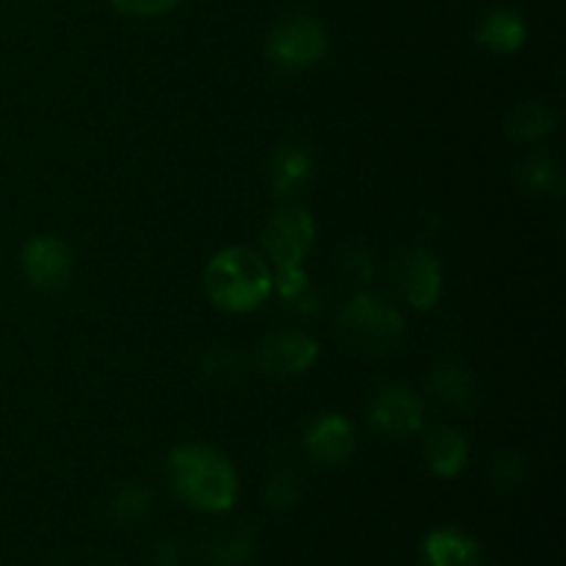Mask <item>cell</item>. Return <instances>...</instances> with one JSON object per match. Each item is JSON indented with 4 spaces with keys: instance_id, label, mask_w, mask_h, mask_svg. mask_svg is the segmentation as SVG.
<instances>
[{
    "instance_id": "6da1fadb",
    "label": "cell",
    "mask_w": 566,
    "mask_h": 566,
    "mask_svg": "<svg viewBox=\"0 0 566 566\" xmlns=\"http://www.w3.org/2000/svg\"><path fill=\"white\" fill-rule=\"evenodd\" d=\"M171 490L191 509L224 514L238 501V473L224 453L208 446H180L166 459Z\"/></svg>"
},
{
    "instance_id": "7a4b0ae2",
    "label": "cell",
    "mask_w": 566,
    "mask_h": 566,
    "mask_svg": "<svg viewBox=\"0 0 566 566\" xmlns=\"http://www.w3.org/2000/svg\"><path fill=\"white\" fill-rule=\"evenodd\" d=\"M274 287V274L263 254L247 247H230L216 254L205 269V291L224 313H252Z\"/></svg>"
},
{
    "instance_id": "3957f363",
    "label": "cell",
    "mask_w": 566,
    "mask_h": 566,
    "mask_svg": "<svg viewBox=\"0 0 566 566\" xmlns=\"http://www.w3.org/2000/svg\"><path fill=\"white\" fill-rule=\"evenodd\" d=\"M343 337L363 354H385L403 337V318L376 293H357L337 318Z\"/></svg>"
},
{
    "instance_id": "277c9868",
    "label": "cell",
    "mask_w": 566,
    "mask_h": 566,
    "mask_svg": "<svg viewBox=\"0 0 566 566\" xmlns=\"http://www.w3.org/2000/svg\"><path fill=\"white\" fill-rule=\"evenodd\" d=\"M315 241L313 216L302 205H282L263 230V247L276 269H296Z\"/></svg>"
},
{
    "instance_id": "5b68a950",
    "label": "cell",
    "mask_w": 566,
    "mask_h": 566,
    "mask_svg": "<svg viewBox=\"0 0 566 566\" xmlns=\"http://www.w3.org/2000/svg\"><path fill=\"white\" fill-rule=\"evenodd\" d=\"M329 48L326 28L313 17H287L271 31L269 55L285 70H304L318 64Z\"/></svg>"
},
{
    "instance_id": "8992f818",
    "label": "cell",
    "mask_w": 566,
    "mask_h": 566,
    "mask_svg": "<svg viewBox=\"0 0 566 566\" xmlns=\"http://www.w3.org/2000/svg\"><path fill=\"white\" fill-rule=\"evenodd\" d=\"M392 282L403 302L415 310L434 307L442 291V274L437 260L423 249H401L392 260Z\"/></svg>"
},
{
    "instance_id": "52a82bcc",
    "label": "cell",
    "mask_w": 566,
    "mask_h": 566,
    "mask_svg": "<svg viewBox=\"0 0 566 566\" xmlns=\"http://www.w3.org/2000/svg\"><path fill=\"white\" fill-rule=\"evenodd\" d=\"M368 420L376 431L390 437H409L423 429L426 407L412 390L401 385H385L370 396Z\"/></svg>"
},
{
    "instance_id": "ba28073f",
    "label": "cell",
    "mask_w": 566,
    "mask_h": 566,
    "mask_svg": "<svg viewBox=\"0 0 566 566\" xmlns=\"http://www.w3.org/2000/svg\"><path fill=\"white\" fill-rule=\"evenodd\" d=\"M72 269V249L55 235H36L22 249V271L39 291H61L70 282Z\"/></svg>"
},
{
    "instance_id": "9c48e42d",
    "label": "cell",
    "mask_w": 566,
    "mask_h": 566,
    "mask_svg": "<svg viewBox=\"0 0 566 566\" xmlns=\"http://www.w3.org/2000/svg\"><path fill=\"white\" fill-rule=\"evenodd\" d=\"M318 357V346L304 332H274L258 346V363L269 376L304 374Z\"/></svg>"
},
{
    "instance_id": "30bf717a",
    "label": "cell",
    "mask_w": 566,
    "mask_h": 566,
    "mask_svg": "<svg viewBox=\"0 0 566 566\" xmlns=\"http://www.w3.org/2000/svg\"><path fill=\"white\" fill-rule=\"evenodd\" d=\"M304 448L310 457L326 468L348 462L354 453V429L340 415H321L304 437Z\"/></svg>"
},
{
    "instance_id": "8fae6325",
    "label": "cell",
    "mask_w": 566,
    "mask_h": 566,
    "mask_svg": "<svg viewBox=\"0 0 566 566\" xmlns=\"http://www.w3.org/2000/svg\"><path fill=\"white\" fill-rule=\"evenodd\" d=\"M426 566H481V545L459 528H437L423 539Z\"/></svg>"
},
{
    "instance_id": "7c38bea8",
    "label": "cell",
    "mask_w": 566,
    "mask_h": 566,
    "mask_svg": "<svg viewBox=\"0 0 566 566\" xmlns=\"http://www.w3.org/2000/svg\"><path fill=\"white\" fill-rule=\"evenodd\" d=\"M254 556V534L249 525L232 523L199 545V558L208 566H247Z\"/></svg>"
},
{
    "instance_id": "4fadbf2b",
    "label": "cell",
    "mask_w": 566,
    "mask_h": 566,
    "mask_svg": "<svg viewBox=\"0 0 566 566\" xmlns=\"http://www.w3.org/2000/svg\"><path fill=\"white\" fill-rule=\"evenodd\" d=\"M423 459L429 470L440 479H453L468 464V442L453 429L429 431L423 442Z\"/></svg>"
},
{
    "instance_id": "5bb4252c",
    "label": "cell",
    "mask_w": 566,
    "mask_h": 566,
    "mask_svg": "<svg viewBox=\"0 0 566 566\" xmlns=\"http://www.w3.org/2000/svg\"><path fill=\"white\" fill-rule=\"evenodd\" d=\"M479 42L497 53H512L525 42V25L514 11L495 9L481 20Z\"/></svg>"
},
{
    "instance_id": "9a60e30c",
    "label": "cell",
    "mask_w": 566,
    "mask_h": 566,
    "mask_svg": "<svg viewBox=\"0 0 566 566\" xmlns=\"http://www.w3.org/2000/svg\"><path fill=\"white\" fill-rule=\"evenodd\" d=\"M431 390L448 407H468L473 401V379L468 370L457 363H440L431 370Z\"/></svg>"
},
{
    "instance_id": "2e32d148",
    "label": "cell",
    "mask_w": 566,
    "mask_h": 566,
    "mask_svg": "<svg viewBox=\"0 0 566 566\" xmlns=\"http://www.w3.org/2000/svg\"><path fill=\"white\" fill-rule=\"evenodd\" d=\"M310 177V158L304 149L298 147H282L276 149L274 160H271V182H274L276 193H287L293 188L304 186Z\"/></svg>"
},
{
    "instance_id": "e0dca14e",
    "label": "cell",
    "mask_w": 566,
    "mask_h": 566,
    "mask_svg": "<svg viewBox=\"0 0 566 566\" xmlns=\"http://www.w3.org/2000/svg\"><path fill=\"white\" fill-rule=\"evenodd\" d=\"M556 127V114L542 103H525L517 105L512 114L506 116V130L514 138H542Z\"/></svg>"
},
{
    "instance_id": "ac0fdd59",
    "label": "cell",
    "mask_w": 566,
    "mask_h": 566,
    "mask_svg": "<svg viewBox=\"0 0 566 566\" xmlns=\"http://www.w3.org/2000/svg\"><path fill=\"white\" fill-rule=\"evenodd\" d=\"M149 506H153L149 490H144V486H125V490L111 501V514H114L116 523L130 525L138 523V520L149 512Z\"/></svg>"
},
{
    "instance_id": "d6986e66",
    "label": "cell",
    "mask_w": 566,
    "mask_h": 566,
    "mask_svg": "<svg viewBox=\"0 0 566 566\" xmlns=\"http://www.w3.org/2000/svg\"><path fill=\"white\" fill-rule=\"evenodd\" d=\"M263 497H265V506H269L271 512H291V509L298 503L296 475H293L291 470H280V473H274L269 479V484H265Z\"/></svg>"
},
{
    "instance_id": "ffe728a7",
    "label": "cell",
    "mask_w": 566,
    "mask_h": 566,
    "mask_svg": "<svg viewBox=\"0 0 566 566\" xmlns=\"http://www.w3.org/2000/svg\"><path fill=\"white\" fill-rule=\"evenodd\" d=\"M525 186L536 191H558L562 188V171L551 158H531L523 164Z\"/></svg>"
},
{
    "instance_id": "44dd1931",
    "label": "cell",
    "mask_w": 566,
    "mask_h": 566,
    "mask_svg": "<svg viewBox=\"0 0 566 566\" xmlns=\"http://www.w3.org/2000/svg\"><path fill=\"white\" fill-rule=\"evenodd\" d=\"M111 3L130 17H158L175 9L177 0H111Z\"/></svg>"
},
{
    "instance_id": "7402d4cb",
    "label": "cell",
    "mask_w": 566,
    "mask_h": 566,
    "mask_svg": "<svg viewBox=\"0 0 566 566\" xmlns=\"http://www.w3.org/2000/svg\"><path fill=\"white\" fill-rule=\"evenodd\" d=\"M155 566H180L182 564V545L177 539H160L153 551Z\"/></svg>"
}]
</instances>
